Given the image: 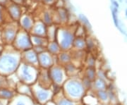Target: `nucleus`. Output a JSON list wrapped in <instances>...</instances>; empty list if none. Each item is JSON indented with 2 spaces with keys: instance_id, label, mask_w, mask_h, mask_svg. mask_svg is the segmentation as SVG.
I'll use <instances>...</instances> for the list:
<instances>
[{
  "instance_id": "1",
  "label": "nucleus",
  "mask_w": 127,
  "mask_h": 105,
  "mask_svg": "<svg viewBox=\"0 0 127 105\" xmlns=\"http://www.w3.org/2000/svg\"><path fill=\"white\" fill-rule=\"evenodd\" d=\"M64 95L71 100L78 102L86 95V90L82 83L81 78H68L62 85Z\"/></svg>"
},
{
  "instance_id": "2",
  "label": "nucleus",
  "mask_w": 127,
  "mask_h": 105,
  "mask_svg": "<svg viewBox=\"0 0 127 105\" xmlns=\"http://www.w3.org/2000/svg\"><path fill=\"white\" fill-rule=\"evenodd\" d=\"M31 89L33 100L40 105H45L47 102L52 100L53 92L51 88L41 87L35 82L31 85Z\"/></svg>"
},
{
  "instance_id": "3",
  "label": "nucleus",
  "mask_w": 127,
  "mask_h": 105,
  "mask_svg": "<svg viewBox=\"0 0 127 105\" xmlns=\"http://www.w3.org/2000/svg\"><path fill=\"white\" fill-rule=\"evenodd\" d=\"M39 69L37 67L26 63H24L22 66H21L20 78L23 81V83L31 85L36 82Z\"/></svg>"
},
{
  "instance_id": "4",
  "label": "nucleus",
  "mask_w": 127,
  "mask_h": 105,
  "mask_svg": "<svg viewBox=\"0 0 127 105\" xmlns=\"http://www.w3.org/2000/svg\"><path fill=\"white\" fill-rule=\"evenodd\" d=\"M48 73L52 83L62 86L68 79L63 66L59 65H54L48 69Z\"/></svg>"
},
{
  "instance_id": "5",
  "label": "nucleus",
  "mask_w": 127,
  "mask_h": 105,
  "mask_svg": "<svg viewBox=\"0 0 127 105\" xmlns=\"http://www.w3.org/2000/svg\"><path fill=\"white\" fill-rule=\"evenodd\" d=\"M18 67V60L10 55L4 56L0 59V69L4 72H12Z\"/></svg>"
},
{
  "instance_id": "6",
  "label": "nucleus",
  "mask_w": 127,
  "mask_h": 105,
  "mask_svg": "<svg viewBox=\"0 0 127 105\" xmlns=\"http://www.w3.org/2000/svg\"><path fill=\"white\" fill-rule=\"evenodd\" d=\"M38 66L40 69H49L55 65V61L49 53L41 52L37 54Z\"/></svg>"
},
{
  "instance_id": "7",
  "label": "nucleus",
  "mask_w": 127,
  "mask_h": 105,
  "mask_svg": "<svg viewBox=\"0 0 127 105\" xmlns=\"http://www.w3.org/2000/svg\"><path fill=\"white\" fill-rule=\"evenodd\" d=\"M56 97V100H52L55 102L56 105H76L78 102H73V101L69 100L68 98H66V97L64 95L63 92H62V91L54 95Z\"/></svg>"
},
{
  "instance_id": "8",
  "label": "nucleus",
  "mask_w": 127,
  "mask_h": 105,
  "mask_svg": "<svg viewBox=\"0 0 127 105\" xmlns=\"http://www.w3.org/2000/svg\"><path fill=\"white\" fill-rule=\"evenodd\" d=\"M26 63L39 68L37 54L33 51H28L26 56ZM40 69V68H39Z\"/></svg>"
},
{
  "instance_id": "9",
  "label": "nucleus",
  "mask_w": 127,
  "mask_h": 105,
  "mask_svg": "<svg viewBox=\"0 0 127 105\" xmlns=\"http://www.w3.org/2000/svg\"><path fill=\"white\" fill-rule=\"evenodd\" d=\"M64 69L66 75L67 76L68 78H71V77H76V74L78 73V67L73 64L72 63H69L65 66H64Z\"/></svg>"
},
{
  "instance_id": "10",
  "label": "nucleus",
  "mask_w": 127,
  "mask_h": 105,
  "mask_svg": "<svg viewBox=\"0 0 127 105\" xmlns=\"http://www.w3.org/2000/svg\"><path fill=\"white\" fill-rule=\"evenodd\" d=\"M92 88L95 89V91H99V90H105L107 89V85L106 81L100 79V78H96L95 80L93 82Z\"/></svg>"
},
{
  "instance_id": "11",
  "label": "nucleus",
  "mask_w": 127,
  "mask_h": 105,
  "mask_svg": "<svg viewBox=\"0 0 127 105\" xmlns=\"http://www.w3.org/2000/svg\"><path fill=\"white\" fill-rule=\"evenodd\" d=\"M71 56L68 54H66V53H60L58 56V63L59 66H64L66 64L71 63Z\"/></svg>"
},
{
  "instance_id": "12",
  "label": "nucleus",
  "mask_w": 127,
  "mask_h": 105,
  "mask_svg": "<svg viewBox=\"0 0 127 105\" xmlns=\"http://www.w3.org/2000/svg\"><path fill=\"white\" fill-rule=\"evenodd\" d=\"M85 78L93 82L97 78V71L95 67H87L85 71Z\"/></svg>"
},
{
  "instance_id": "13",
  "label": "nucleus",
  "mask_w": 127,
  "mask_h": 105,
  "mask_svg": "<svg viewBox=\"0 0 127 105\" xmlns=\"http://www.w3.org/2000/svg\"><path fill=\"white\" fill-rule=\"evenodd\" d=\"M95 96L97 97V99L100 102L106 103L107 102H109V96H108V93L107 90H99V91H95Z\"/></svg>"
},
{
  "instance_id": "14",
  "label": "nucleus",
  "mask_w": 127,
  "mask_h": 105,
  "mask_svg": "<svg viewBox=\"0 0 127 105\" xmlns=\"http://www.w3.org/2000/svg\"><path fill=\"white\" fill-rule=\"evenodd\" d=\"M0 96L4 99H11L14 97L13 92L10 91L6 89H1L0 90Z\"/></svg>"
},
{
  "instance_id": "15",
  "label": "nucleus",
  "mask_w": 127,
  "mask_h": 105,
  "mask_svg": "<svg viewBox=\"0 0 127 105\" xmlns=\"http://www.w3.org/2000/svg\"><path fill=\"white\" fill-rule=\"evenodd\" d=\"M82 80V83H83V86L85 87V89L87 90H91V88H92V85H93V82L91 81L90 80H88V78H85V77H83V78H81Z\"/></svg>"
},
{
  "instance_id": "16",
  "label": "nucleus",
  "mask_w": 127,
  "mask_h": 105,
  "mask_svg": "<svg viewBox=\"0 0 127 105\" xmlns=\"http://www.w3.org/2000/svg\"><path fill=\"white\" fill-rule=\"evenodd\" d=\"M86 61L87 64V67H95V58L93 56H88L86 59Z\"/></svg>"
},
{
  "instance_id": "17",
  "label": "nucleus",
  "mask_w": 127,
  "mask_h": 105,
  "mask_svg": "<svg viewBox=\"0 0 127 105\" xmlns=\"http://www.w3.org/2000/svg\"><path fill=\"white\" fill-rule=\"evenodd\" d=\"M75 45L76 46L78 50H82V49L84 48L85 46H86V42L79 38V39H78L77 40H76V42H75Z\"/></svg>"
},
{
  "instance_id": "18",
  "label": "nucleus",
  "mask_w": 127,
  "mask_h": 105,
  "mask_svg": "<svg viewBox=\"0 0 127 105\" xmlns=\"http://www.w3.org/2000/svg\"><path fill=\"white\" fill-rule=\"evenodd\" d=\"M49 50H50V53L52 54H55L59 51V47H58V46L56 44H54V45H50Z\"/></svg>"
},
{
  "instance_id": "19",
  "label": "nucleus",
  "mask_w": 127,
  "mask_h": 105,
  "mask_svg": "<svg viewBox=\"0 0 127 105\" xmlns=\"http://www.w3.org/2000/svg\"><path fill=\"white\" fill-rule=\"evenodd\" d=\"M56 105V104L55 103V102L52 100H51L49 102H47V103H45V105Z\"/></svg>"
},
{
  "instance_id": "20",
  "label": "nucleus",
  "mask_w": 127,
  "mask_h": 105,
  "mask_svg": "<svg viewBox=\"0 0 127 105\" xmlns=\"http://www.w3.org/2000/svg\"><path fill=\"white\" fill-rule=\"evenodd\" d=\"M114 6H116V8H117V7H119V4H118V3L117 2V1H114Z\"/></svg>"
},
{
  "instance_id": "21",
  "label": "nucleus",
  "mask_w": 127,
  "mask_h": 105,
  "mask_svg": "<svg viewBox=\"0 0 127 105\" xmlns=\"http://www.w3.org/2000/svg\"><path fill=\"white\" fill-rule=\"evenodd\" d=\"M121 105L120 103H118V102H117V103H115V104H114V105Z\"/></svg>"
},
{
  "instance_id": "22",
  "label": "nucleus",
  "mask_w": 127,
  "mask_h": 105,
  "mask_svg": "<svg viewBox=\"0 0 127 105\" xmlns=\"http://www.w3.org/2000/svg\"><path fill=\"white\" fill-rule=\"evenodd\" d=\"M0 105H4V104L2 103V102H1V101H0Z\"/></svg>"
},
{
  "instance_id": "23",
  "label": "nucleus",
  "mask_w": 127,
  "mask_h": 105,
  "mask_svg": "<svg viewBox=\"0 0 127 105\" xmlns=\"http://www.w3.org/2000/svg\"><path fill=\"white\" fill-rule=\"evenodd\" d=\"M105 105V104H100V105Z\"/></svg>"
},
{
  "instance_id": "24",
  "label": "nucleus",
  "mask_w": 127,
  "mask_h": 105,
  "mask_svg": "<svg viewBox=\"0 0 127 105\" xmlns=\"http://www.w3.org/2000/svg\"></svg>"
}]
</instances>
